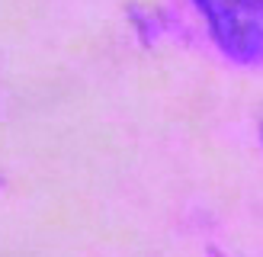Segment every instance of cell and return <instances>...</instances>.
<instances>
[{
    "mask_svg": "<svg viewBox=\"0 0 263 257\" xmlns=\"http://www.w3.org/2000/svg\"><path fill=\"white\" fill-rule=\"evenodd\" d=\"M212 42L238 64L263 61V0H196Z\"/></svg>",
    "mask_w": 263,
    "mask_h": 257,
    "instance_id": "6da1fadb",
    "label": "cell"
}]
</instances>
